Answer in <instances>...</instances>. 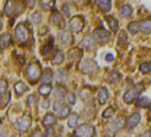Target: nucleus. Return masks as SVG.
Instances as JSON below:
<instances>
[{
	"instance_id": "5701e85b",
	"label": "nucleus",
	"mask_w": 151,
	"mask_h": 137,
	"mask_svg": "<svg viewBox=\"0 0 151 137\" xmlns=\"http://www.w3.org/2000/svg\"><path fill=\"white\" fill-rule=\"evenodd\" d=\"M77 123H78V115L76 113V112H71L70 116L67 118V126L71 127V129H74L77 126Z\"/></svg>"
},
{
	"instance_id": "09e8293b",
	"label": "nucleus",
	"mask_w": 151,
	"mask_h": 137,
	"mask_svg": "<svg viewBox=\"0 0 151 137\" xmlns=\"http://www.w3.org/2000/svg\"><path fill=\"white\" fill-rule=\"evenodd\" d=\"M42 134H43V133L41 132L39 129H37V130H35V132L31 134V137H42Z\"/></svg>"
},
{
	"instance_id": "3c124183",
	"label": "nucleus",
	"mask_w": 151,
	"mask_h": 137,
	"mask_svg": "<svg viewBox=\"0 0 151 137\" xmlns=\"http://www.w3.org/2000/svg\"><path fill=\"white\" fill-rule=\"evenodd\" d=\"M105 60H106V62H112L113 60V55H112V53H108V55L105 56Z\"/></svg>"
},
{
	"instance_id": "6e6d98bb",
	"label": "nucleus",
	"mask_w": 151,
	"mask_h": 137,
	"mask_svg": "<svg viewBox=\"0 0 151 137\" xmlns=\"http://www.w3.org/2000/svg\"><path fill=\"white\" fill-rule=\"evenodd\" d=\"M74 137H76V136H74Z\"/></svg>"
},
{
	"instance_id": "1a4fd4ad",
	"label": "nucleus",
	"mask_w": 151,
	"mask_h": 137,
	"mask_svg": "<svg viewBox=\"0 0 151 137\" xmlns=\"http://www.w3.org/2000/svg\"><path fill=\"white\" fill-rule=\"evenodd\" d=\"M94 38H95V41H97L98 44H106L109 39H111V35L105 29H102V28H97L94 31Z\"/></svg>"
},
{
	"instance_id": "49530a36",
	"label": "nucleus",
	"mask_w": 151,
	"mask_h": 137,
	"mask_svg": "<svg viewBox=\"0 0 151 137\" xmlns=\"http://www.w3.org/2000/svg\"><path fill=\"white\" fill-rule=\"evenodd\" d=\"M63 13H65L66 17L70 16V9H69V4H67V3H65V4H63Z\"/></svg>"
},
{
	"instance_id": "ddd939ff",
	"label": "nucleus",
	"mask_w": 151,
	"mask_h": 137,
	"mask_svg": "<svg viewBox=\"0 0 151 137\" xmlns=\"http://www.w3.org/2000/svg\"><path fill=\"white\" fill-rule=\"evenodd\" d=\"M140 119L141 118L139 113H132V115L127 118V121H126V127H127V129H134V127L139 125Z\"/></svg>"
},
{
	"instance_id": "a211bd4d",
	"label": "nucleus",
	"mask_w": 151,
	"mask_h": 137,
	"mask_svg": "<svg viewBox=\"0 0 151 137\" xmlns=\"http://www.w3.org/2000/svg\"><path fill=\"white\" fill-rule=\"evenodd\" d=\"M139 28H140V32L143 34H150L151 32V20L148 18H144L139 21Z\"/></svg>"
},
{
	"instance_id": "ea45409f",
	"label": "nucleus",
	"mask_w": 151,
	"mask_h": 137,
	"mask_svg": "<svg viewBox=\"0 0 151 137\" xmlns=\"http://www.w3.org/2000/svg\"><path fill=\"white\" fill-rule=\"evenodd\" d=\"M140 71L143 74H147V73L150 71V63H143L140 66Z\"/></svg>"
},
{
	"instance_id": "393cba45",
	"label": "nucleus",
	"mask_w": 151,
	"mask_h": 137,
	"mask_svg": "<svg viewBox=\"0 0 151 137\" xmlns=\"http://www.w3.org/2000/svg\"><path fill=\"white\" fill-rule=\"evenodd\" d=\"M38 93L41 94L42 97H48L49 94L52 93V85L50 84H42L39 87V90H38Z\"/></svg>"
},
{
	"instance_id": "6e6552de",
	"label": "nucleus",
	"mask_w": 151,
	"mask_h": 137,
	"mask_svg": "<svg viewBox=\"0 0 151 137\" xmlns=\"http://www.w3.org/2000/svg\"><path fill=\"white\" fill-rule=\"evenodd\" d=\"M31 118L28 115H24V116H21L18 121L16 122V129L18 130V132H27L28 130V127L31 126Z\"/></svg>"
},
{
	"instance_id": "a878e982",
	"label": "nucleus",
	"mask_w": 151,
	"mask_h": 137,
	"mask_svg": "<svg viewBox=\"0 0 151 137\" xmlns=\"http://www.w3.org/2000/svg\"><path fill=\"white\" fill-rule=\"evenodd\" d=\"M41 9H42L43 11H49V10H52L53 9V6H55V1L53 0H41Z\"/></svg>"
},
{
	"instance_id": "cd10ccee",
	"label": "nucleus",
	"mask_w": 151,
	"mask_h": 137,
	"mask_svg": "<svg viewBox=\"0 0 151 137\" xmlns=\"http://www.w3.org/2000/svg\"><path fill=\"white\" fill-rule=\"evenodd\" d=\"M105 20H106V22H108L109 28L112 29L113 32H116V31H118V21H116L113 17H111V16H106L105 17Z\"/></svg>"
},
{
	"instance_id": "5fc2aeb1",
	"label": "nucleus",
	"mask_w": 151,
	"mask_h": 137,
	"mask_svg": "<svg viewBox=\"0 0 151 137\" xmlns=\"http://www.w3.org/2000/svg\"><path fill=\"white\" fill-rule=\"evenodd\" d=\"M148 108H150V110H151V105H150V106H148Z\"/></svg>"
},
{
	"instance_id": "9d476101",
	"label": "nucleus",
	"mask_w": 151,
	"mask_h": 137,
	"mask_svg": "<svg viewBox=\"0 0 151 137\" xmlns=\"http://www.w3.org/2000/svg\"><path fill=\"white\" fill-rule=\"evenodd\" d=\"M17 13V3L14 0H7L6 1V6H4V10H3V14L6 16H16Z\"/></svg>"
},
{
	"instance_id": "c756f323",
	"label": "nucleus",
	"mask_w": 151,
	"mask_h": 137,
	"mask_svg": "<svg viewBox=\"0 0 151 137\" xmlns=\"http://www.w3.org/2000/svg\"><path fill=\"white\" fill-rule=\"evenodd\" d=\"M122 78V74L119 73V71H116V70H112V71H109V74H108V80L111 82H116V81H119Z\"/></svg>"
},
{
	"instance_id": "412c9836",
	"label": "nucleus",
	"mask_w": 151,
	"mask_h": 137,
	"mask_svg": "<svg viewBox=\"0 0 151 137\" xmlns=\"http://www.w3.org/2000/svg\"><path fill=\"white\" fill-rule=\"evenodd\" d=\"M42 84H50V81H52V78H53V73H52V70L50 69H45V70L42 71Z\"/></svg>"
},
{
	"instance_id": "6ab92c4d",
	"label": "nucleus",
	"mask_w": 151,
	"mask_h": 137,
	"mask_svg": "<svg viewBox=\"0 0 151 137\" xmlns=\"http://www.w3.org/2000/svg\"><path fill=\"white\" fill-rule=\"evenodd\" d=\"M108 97H109V93L106 87H101L98 90V102L102 105V104H106V101H108Z\"/></svg>"
},
{
	"instance_id": "a18cd8bd",
	"label": "nucleus",
	"mask_w": 151,
	"mask_h": 137,
	"mask_svg": "<svg viewBox=\"0 0 151 137\" xmlns=\"http://www.w3.org/2000/svg\"><path fill=\"white\" fill-rule=\"evenodd\" d=\"M25 4H27V7H29V9H34L35 4H37V0H25Z\"/></svg>"
},
{
	"instance_id": "4c0bfd02",
	"label": "nucleus",
	"mask_w": 151,
	"mask_h": 137,
	"mask_svg": "<svg viewBox=\"0 0 151 137\" xmlns=\"http://www.w3.org/2000/svg\"><path fill=\"white\" fill-rule=\"evenodd\" d=\"M80 97H81V99H83V101H88V99L91 98V93H90V90H87V88L81 90Z\"/></svg>"
},
{
	"instance_id": "c9c22d12",
	"label": "nucleus",
	"mask_w": 151,
	"mask_h": 137,
	"mask_svg": "<svg viewBox=\"0 0 151 137\" xmlns=\"http://www.w3.org/2000/svg\"><path fill=\"white\" fill-rule=\"evenodd\" d=\"M52 45H53V41L50 39L48 44H46V45H45V46L42 48V49H41V55H42V56H48L49 52H50V49H52Z\"/></svg>"
},
{
	"instance_id": "aec40b11",
	"label": "nucleus",
	"mask_w": 151,
	"mask_h": 137,
	"mask_svg": "<svg viewBox=\"0 0 151 137\" xmlns=\"http://www.w3.org/2000/svg\"><path fill=\"white\" fill-rule=\"evenodd\" d=\"M53 93H55L56 99H62L67 95V94H66V87H63L62 84H59V85H56V87L53 88Z\"/></svg>"
},
{
	"instance_id": "8fccbe9b",
	"label": "nucleus",
	"mask_w": 151,
	"mask_h": 137,
	"mask_svg": "<svg viewBox=\"0 0 151 137\" xmlns=\"http://www.w3.org/2000/svg\"><path fill=\"white\" fill-rule=\"evenodd\" d=\"M50 136H52V129L49 127L48 130H46V132H45V133L42 134V137H50Z\"/></svg>"
},
{
	"instance_id": "f257e3e1",
	"label": "nucleus",
	"mask_w": 151,
	"mask_h": 137,
	"mask_svg": "<svg viewBox=\"0 0 151 137\" xmlns=\"http://www.w3.org/2000/svg\"><path fill=\"white\" fill-rule=\"evenodd\" d=\"M25 77L31 81V84H37L39 81V78L42 77V71H41V66L38 62L29 63L25 69Z\"/></svg>"
},
{
	"instance_id": "f3484780",
	"label": "nucleus",
	"mask_w": 151,
	"mask_h": 137,
	"mask_svg": "<svg viewBox=\"0 0 151 137\" xmlns=\"http://www.w3.org/2000/svg\"><path fill=\"white\" fill-rule=\"evenodd\" d=\"M59 39L62 44L65 45H71L73 44V37H71V34L69 32V31H60L59 32Z\"/></svg>"
},
{
	"instance_id": "2f4dec72",
	"label": "nucleus",
	"mask_w": 151,
	"mask_h": 137,
	"mask_svg": "<svg viewBox=\"0 0 151 137\" xmlns=\"http://www.w3.org/2000/svg\"><path fill=\"white\" fill-rule=\"evenodd\" d=\"M14 90H16V93L18 94V95H21V94H24L27 91V85H25L22 81H18L14 84Z\"/></svg>"
},
{
	"instance_id": "864d4df0",
	"label": "nucleus",
	"mask_w": 151,
	"mask_h": 137,
	"mask_svg": "<svg viewBox=\"0 0 151 137\" xmlns=\"http://www.w3.org/2000/svg\"><path fill=\"white\" fill-rule=\"evenodd\" d=\"M150 71H151V63H150Z\"/></svg>"
},
{
	"instance_id": "2eb2a0df",
	"label": "nucleus",
	"mask_w": 151,
	"mask_h": 137,
	"mask_svg": "<svg viewBox=\"0 0 151 137\" xmlns=\"http://www.w3.org/2000/svg\"><path fill=\"white\" fill-rule=\"evenodd\" d=\"M94 45H95V38L91 37V35H86L84 38L81 39V46H83V48H87L88 50L94 49Z\"/></svg>"
},
{
	"instance_id": "f8f14e48",
	"label": "nucleus",
	"mask_w": 151,
	"mask_h": 137,
	"mask_svg": "<svg viewBox=\"0 0 151 137\" xmlns=\"http://www.w3.org/2000/svg\"><path fill=\"white\" fill-rule=\"evenodd\" d=\"M123 126H124L123 118H118V119H115L113 122H111V123H109V132H111V133H116L118 130H120Z\"/></svg>"
},
{
	"instance_id": "7c9ffc66",
	"label": "nucleus",
	"mask_w": 151,
	"mask_h": 137,
	"mask_svg": "<svg viewBox=\"0 0 151 137\" xmlns=\"http://www.w3.org/2000/svg\"><path fill=\"white\" fill-rule=\"evenodd\" d=\"M67 57H69L70 60H78V59L81 57V50L80 49H70L69 50Z\"/></svg>"
},
{
	"instance_id": "37998d69",
	"label": "nucleus",
	"mask_w": 151,
	"mask_h": 137,
	"mask_svg": "<svg viewBox=\"0 0 151 137\" xmlns=\"http://www.w3.org/2000/svg\"><path fill=\"white\" fill-rule=\"evenodd\" d=\"M113 115V108H109V109H105V112H104V118H111V116Z\"/></svg>"
},
{
	"instance_id": "f704fd0d",
	"label": "nucleus",
	"mask_w": 151,
	"mask_h": 137,
	"mask_svg": "<svg viewBox=\"0 0 151 137\" xmlns=\"http://www.w3.org/2000/svg\"><path fill=\"white\" fill-rule=\"evenodd\" d=\"M66 77H67V73H66L65 70H59L56 74H55V78H56V81L59 82V84H62V82L65 81Z\"/></svg>"
},
{
	"instance_id": "b1692460",
	"label": "nucleus",
	"mask_w": 151,
	"mask_h": 137,
	"mask_svg": "<svg viewBox=\"0 0 151 137\" xmlns=\"http://www.w3.org/2000/svg\"><path fill=\"white\" fill-rule=\"evenodd\" d=\"M10 98H11L10 91H7V93H4V94H0V106H1V108H6L7 104L10 102Z\"/></svg>"
},
{
	"instance_id": "79ce46f5",
	"label": "nucleus",
	"mask_w": 151,
	"mask_h": 137,
	"mask_svg": "<svg viewBox=\"0 0 151 137\" xmlns=\"http://www.w3.org/2000/svg\"><path fill=\"white\" fill-rule=\"evenodd\" d=\"M35 102H37V97H35V95H29L27 98V104L29 105V106H32Z\"/></svg>"
},
{
	"instance_id": "c03bdc74",
	"label": "nucleus",
	"mask_w": 151,
	"mask_h": 137,
	"mask_svg": "<svg viewBox=\"0 0 151 137\" xmlns=\"http://www.w3.org/2000/svg\"><path fill=\"white\" fill-rule=\"evenodd\" d=\"M32 21L34 22H41V21H42V18H41V14H39V13H34Z\"/></svg>"
},
{
	"instance_id": "f03ea898",
	"label": "nucleus",
	"mask_w": 151,
	"mask_h": 137,
	"mask_svg": "<svg viewBox=\"0 0 151 137\" xmlns=\"http://www.w3.org/2000/svg\"><path fill=\"white\" fill-rule=\"evenodd\" d=\"M78 70L83 73V74H94L97 70H99V66L98 63L94 59H81L78 62Z\"/></svg>"
},
{
	"instance_id": "72a5a7b5",
	"label": "nucleus",
	"mask_w": 151,
	"mask_h": 137,
	"mask_svg": "<svg viewBox=\"0 0 151 137\" xmlns=\"http://www.w3.org/2000/svg\"><path fill=\"white\" fill-rule=\"evenodd\" d=\"M127 31H129L132 35H136V34L140 31V28H139V22H129V24H127Z\"/></svg>"
},
{
	"instance_id": "603ef678",
	"label": "nucleus",
	"mask_w": 151,
	"mask_h": 137,
	"mask_svg": "<svg viewBox=\"0 0 151 137\" xmlns=\"http://www.w3.org/2000/svg\"><path fill=\"white\" fill-rule=\"evenodd\" d=\"M139 137H151V133L150 132H144V133H141Z\"/></svg>"
},
{
	"instance_id": "c85d7f7f",
	"label": "nucleus",
	"mask_w": 151,
	"mask_h": 137,
	"mask_svg": "<svg viewBox=\"0 0 151 137\" xmlns=\"http://www.w3.org/2000/svg\"><path fill=\"white\" fill-rule=\"evenodd\" d=\"M151 104V101L148 97H140V98L137 99V106L139 108H148Z\"/></svg>"
},
{
	"instance_id": "39448f33",
	"label": "nucleus",
	"mask_w": 151,
	"mask_h": 137,
	"mask_svg": "<svg viewBox=\"0 0 151 137\" xmlns=\"http://www.w3.org/2000/svg\"><path fill=\"white\" fill-rule=\"evenodd\" d=\"M95 134V129L91 125H81L74 130L76 137H92Z\"/></svg>"
},
{
	"instance_id": "a19ab883",
	"label": "nucleus",
	"mask_w": 151,
	"mask_h": 137,
	"mask_svg": "<svg viewBox=\"0 0 151 137\" xmlns=\"http://www.w3.org/2000/svg\"><path fill=\"white\" fill-rule=\"evenodd\" d=\"M7 91H9L7 90V82H6V80H1V82H0V94H4Z\"/></svg>"
},
{
	"instance_id": "473e14b6",
	"label": "nucleus",
	"mask_w": 151,
	"mask_h": 137,
	"mask_svg": "<svg viewBox=\"0 0 151 137\" xmlns=\"http://www.w3.org/2000/svg\"><path fill=\"white\" fill-rule=\"evenodd\" d=\"M10 42H11L10 34H3V35H1V38H0V45H1V48H3V49L7 48V46L10 45Z\"/></svg>"
},
{
	"instance_id": "4be33fe9",
	"label": "nucleus",
	"mask_w": 151,
	"mask_h": 137,
	"mask_svg": "<svg viewBox=\"0 0 151 137\" xmlns=\"http://www.w3.org/2000/svg\"><path fill=\"white\" fill-rule=\"evenodd\" d=\"M132 13H133V9H132L130 6H127V4L119 7V14H120L122 18H127V17H130L132 16Z\"/></svg>"
},
{
	"instance_id": "4468645a",
	"label": "nucleus",
	"mask_w": 151,
	"mask_h": 137,
	"mask_svg": "<svg viewBox=\"0 0 151 137\" xmlns=\"http://www.w3.org/2000/svg\"><path fill=\"white\" fill-rule=\"evenodd\" d=\"M95 3H97L98 9L104 13H108L112 9V0H95Z\"/></svg>"
},
{
	"instance_id": "0eeeda50",
	"label": "nucleus",
	"mask_w": 151,
	"mask_h": 137,
	"mask_svg": "<svg viewBox=\"0 0 151 137\" xmlns=\"http://www.w3.org/2000/svg\"><path fill=\"white\" fill-rule=\"evenodd\" d=\"M141 91V85H136L134 88H132V90H127L123 95V102L124 104H132L133 101L136 99V97L139 95V93Z\"/></svg>"
},
{
	"instance_id": "9b49d317",
	"label": "nucleus",
	"mask_w": 151,
	"mask_h": 137,
	"mask_svg": "<svg viewBox=\"0 0 151 137\" xmlns=\"http://www.w3.org/2000/svg\"><path fill=\"white\" fill-rule=\"evenodd\" d=\"M50 21L53 22L55 25H58L59 28H63L66 25L65 17L62 16L60 13H58V11H53V14H52V17H50Z\"/></svg>"
},
{
	"instance_id": "e433bc0d",
	"label": "nucleus",
	"mask_w": 151,
	"mask_h": 137,
	"mask_svg": "<svg viewBox=\"0 0 151 137\" xmlns=\"http://www.w3.org/2000/svg\"><path fill=\"white\" fill-rule=\"evenodd\" d=\"M118 44H119V46H124V45L127 44V37H126V32H124V31H120V34H119Z\"/></svg>"
},
{
	"instance_id": "bb28decb",
	"label": "nucleus",
	"mask_w": 151,
	"mask_h": 137,
	"mask_svg": "<svg viewBox=\"0 0 151 137\" xmlns=\"http://www.w3.org/2000/svg\"><path fill=\"white\" fill-rule=\"evenodd\" d=\"M63 59H65V55H63V52L62 50H56V53H55L53 59H52V65H60L62 62H63Z\"/></svg>"
},
{
	"instance_id": "de8ad7c7",
	"label": "nucleus",
	"mask_w": 151,
	"mask_h": 137,
	"mask_svg": "<svg viewBox=\"0 0 151 137\" xmlns=\"http://www.w3.org/2000/svg\"><path fill=\"white\" fill-rule=\"evenodd\" d=\"M49 105H50V102H49V99H43V101H42V104H41V106H42V108H45V109H48V108H49Z\"/></svg>"
},
{
	"instance_id": "7ed1b4c3",
	"label": "nucleus",
	"mask_w": 151,
	"mask_h": 137,
	"mask_svg": "<svg viewBox=\"0 0 151 137\" xmlns=\"http://www.w3.org/2000/svg\"><path fill=\"white\" fill-rule=\"evenodd\" d=\"M29 29L27 28L25 24H18L16 27V31H14V37H16V41L18 44H25L29 39Z\"/></svg>"
},
{
	"instance_id": "58836bf2",
	"label": "nucleus",
	"mask_w": 151,
	"mask_h": 137,
	"mask_svg": "<svg viewBox=\"0 0 151 137\" xmlns=\"http://www.w3.org/2000/svg\"><path fill=\"white\" fill-rule=\"evenodd\" d=\"M66 101L69 105H74L76 104V93H67L66 95Z\"/></svg>"
},
{
	"instance_id": "20e7f679",
	"label": "nucleus",
	"mask_w": 151,
	"mask_h": 137,
	"mask_svg": "<svg viewBox=\"0 0 151 137\" xmlns=\"http://www.w3.org/2000/svg\"><path fill=\"white\" fill-rule=\"evenodd\" d=\"M53 110H55V115L58 116L59 119H65V118H69L70 116V108L66 106L65 104H60L59 101L53 102Z\"/></svg>"
},
{
	"instance_id": "dca6fc26",
	"label": "nucleus",
	"mask_w": 151,
	"mask_h": 137,
	"mask_svg": "<svg viewBox=\"0 0 151 137\" xmlns=\"http://www.w3.org/2000/svg\"><path fill=\"white\" fill-rule=\"evenodd\" d=\"M42 125L45 127H48V129L55 126V125H56V116H55L53 113H46L42 119Z\"/></svg>"
},
{
	"instance_id": "423d86ee",
	"label": "nucleus",
	"mask_w": 151,
	"mask_h": 137,
	"mask_svg": "<svg viewBox=\"0 0 151 137\" xmlns=\"http://www.w3.org/2000/svg\"><path fill=\"white\" fill-rule=\"evenodd\" d=\"M69 27H70V29L73 32H80V31H83V28H84V18L81 16L71 17L70 22H69Z\"/></svg>"
}]
</instances>
